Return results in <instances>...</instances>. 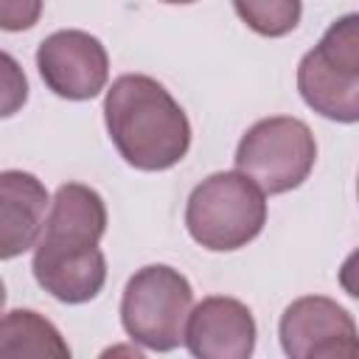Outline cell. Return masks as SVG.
<instances>
[{
	"mask_svg": "<svg viewBox=\"0 0 359 359\" xmlns=\"http://www.w3.org/2000/svg\"><path fill=\"white\" fill-rule=\"evenodd\" d=\"M104 230L101 194L81 182L59 185L31 261L36 283L62 303L93 300L107 280V261L98 250Z\"/></svg>",
	"mask_w": 359,
	"mask_h": 359,
	"instance_id": "1",
	"label": "cell"
},
{
	"mask_svg": "<svg viewBox=\"0 0 359 359\" xmlns=\"http://www.w3.org/2000/svg\"><path fill=\"white\" fill-rule=\"evenodd\" d=\"M104 121L121 157L140 171H165L188 154V115L151 76H118L104 98Z\"/></svg>",
	"mask_w": 359,
	"mask_h": 359,
	"instance_id": "2",
	"label": "cell"
},
{
	"mask_svg": "<svg viewBox=\"0 0 359 359\" xmlns=\"http://www.w3.org/2000/svg\"><path fill=\"white\" fill-rule=\"evenodd\" d=\"M266 222L264 191L241 171H216L202 180L185 205V227L196 244L230 252L250 244Z\"/></svg>",
	"mask_w": 359,
	"mask_h": 359,
	"instance_id": "3",
	"label": "cell"
},
{
	"mask_svg": "<svg viewBox=\"0 0 359 359\" xmlns=\"http://www.w3.org/2000/svg\"><path fill=\"white\" fill-rule=\"evenodd\" d=\"M297 90L303 101L328 121H359V14L331 22L300 65Z\"/></svg>",
	"mask_w": 359,
	"mask_h": 359,
	"instance_id": "4",
	"label": "cell"
},
{
	"mask_svg": "<svg viewBox=\"0 0 359 359\" xmlns=\"http://www.w3.org/2000/svg\"><path fill=\"white\" fill-rule=\"evenodd\" d=\"M194 306L188 278L165 264L137 269L121 300V323L132 342L149 351H174L185 342V325Z\"/></svg>",
	"mask_w": 359,
	"mask_h": 359,
	"instance_id": "5",
	"label": "cell"
},
{
	"mask_svg": "<svg viewBox=\"0 0 359 359\" xmlns=\"http://www.w3.org/2000/svg\"><path fill=\"white\" fill-rule=\"evenodd\" d=\"M317 143L311 129L289 115L252 123L236 149V168L264 194H286L311 174Z\"/></svg>",
	"mask_w": 359,
	"mask_h": 359,
	"instance_id": "6",
	"label": "cell"
},
{
	"mask_svg": "<svg viewBox=\"0 0 359 359\" xmlns=\"http://www.w3.org/2000/svg\"><path fill=\"white\" fill-rule=\"evenodd\" d=\"M280 345L292 359H359L353 317L331 297H297L280 314Z\"/></svg>",
	"mask_w": 359,
	"mask_h": 359,
	"instance_id": "7",
	"label": "cell"
},
{
	"mask_svg": "<svg viewBox=\"0 0 359 359\" xmlns=\"http://www.w3.org/2000/svg\"><path fill=\"white\" fill-rule=\"evenodd\" d=\"M36 67L50 93L67 101L95 98L109 76L104 45L87 31H56L36 48Z\"/></svg>",
	"mask_w": 359,
	"mask_h": 359,
	"instance_id": "8",
	"label": "cell"
},
{
	"mask_svg": "<svg viewBox=\"0 0 359 359\" xmlns=\"http://www.w3.org/2000/svg\"><path fill=\"white\" fill-rule=\"evenodd\" d=\"M185 345L199 359H247L255 348L252 311L236 297H205L191 309Z\"/></svg>",
	"mask_w": 359,
	"mask_h": 359,
	"instance_id": "9",
	"label": "cell"
},
{
	"mask_svg": "<svg viewBox=\"0 0 359 359\" xmlns=\"http://www.w3.org/2000/svg\"><path fill=\"white\" fill-rule=\"evenodd\" d=\"M48 191L28 174L8 168L0 174V258L8 261L28 247H36L45 230Z\"/></svg>",
	"mask_w": 359,
	"mask_h": 359,
	"instance_id": "10",
	"label": "cell"
},
{
	"mask_svg": "<svg viewBox=\"0 0 359 359\" xmlns=\"http://www.w3.org/2000/svg\"><path fill=\"white\" fill-rule=\"evenodd\" d=\"M0 356L17 359V356H53L67 359L70 348L56 331L53 323L39 317L28 309H11L3 317L0 325Z\"/></svg>",
	"mask_w": 359,
	"mask_h": 359,
	"instance_id": "11",
	"label": "cell"
},
{
	"mask_svg": "<svg viewBox=\"0 0 359 359\" xmlns=\"http://www.w3.org/2000/svg\"><path fill=\"white\" fill-rule=\"evenodd\" d=\"M233 6L247 28L261 36H286L303 14L300 0H233Z\"/></svg>",
	"mask_w": 359,
	"mask_h": 359,
	"instance_id": "12",
	"label": "cell"
},
{
	"mask_svg": "<svg viewBox=\"0 0 359 359\" xmlns=\"http://www.w3.org/2000/svg\"><path fill=\"white\" fill-rule=\"evenodd\" d=\"M42 14V0H0V28L25 31L34 28Z\"/></svg>",
	"mask_w": 359,
	"mask_h": 359,
	"instance_id": "13",
	"label": "cell"
},
{
	"mask_svg": "<svg viewBox=\"0 0 359 359\" xmlns=\"http://www.w3.org/2000/svg\"><path fill=\"white\" fill-rule=\"evenodd\" d=\"M3 65H6V104H3V115H11V112L17 109V104L25 101V95H28L25 90H28V87H25V76H22L17 84L11 81V79H14V70H11V56H8V53L3 56Z\"/></svg>",
	"mask_w": 359,
	"mask_h": 359,
	"instance_id": "14",
	"label": "cell"
},
{
	"mask_svg": "<svg viewBox=\"0 0 359 359\" xmlns=\"http://www.w3.org/2000/svg\"><path fill=\"white\" fill-rule=\"evenodd\" d=\"M339 286H342L351 297L359 300V247L342 261V266H339Z\"/></svg>",
	"mask_w": 359,
	"mask_h": 359,
	"instance_id": "15",
	"label": "cell"
},
{
	"mask_svg": "<svg viewBox=\"0 0 359 359\" xmlns=\"http://www.w3.org/2000/svg\"><path fill=\"white\" fill-rule=\"evenodd\" d=\"M163 3H177V6H182V3H196V0H163Z\"/></svg>",
	"mask_w": 359,
	"mask_h": 359,
	"instance_id": "16",
	"label": "cell"
}]
</instances>
